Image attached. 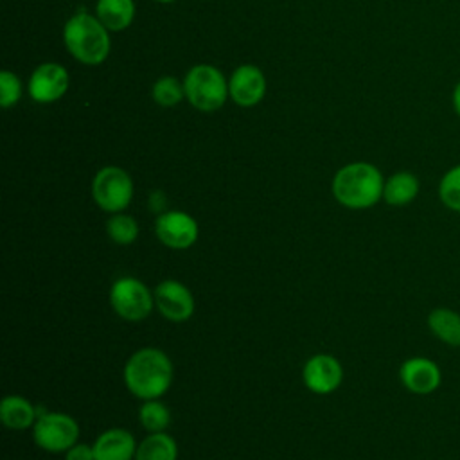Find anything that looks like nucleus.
<instances>
[{"label":"nucleus","instance_id":"f257e3e1","mask_svg":"<svg viewBox=\"0 0 460 460\" xmlns=\"http://www.w3.org/2000/svg\"><path fill=\"white\" fill-rule=\"evenodd\" d=\"M172 361L156 347L135 350L124 365V385L138 399H160L172 385Z\"/></svg>","mask_w":460,"mask_h":460},{"label":"nucleus","instance_id":"f03ea898","mask_svg":"<svg viewBox=\"0 0 460 460\" xmlns=\"http://www.w3.org/2000/svg\"><path fill=\"white\" fill-rule=\"evenodd\" d=\"M385 178L368 162H352L341 167L332 180V194L340 205L361 210L374 207L383 198Z\"/></svg>","mask_w":460,"mask_h":460},{"label":"nucleus","instance_id":"7ed1b4c3","mask_svg":"<svg viewBox=\"0 0 460 460\" xmlns=\"http://www.w3.org/2000/svg\"><path fill=\"white\" fill-rule=\"evenodd\" d=\"M63 40L68 52L84 65H99L110 54L108 29L88 13H77L66 22Z\"/></svg>","mask_w":460,"mask_h":460},{"label":"nucleus","instance_id":"20e7f679","mask_svg":"<svg viewBox=\"0 0 460 460\" xmlns=\"http://www.w3.org/2000/svg\"><path fill=\"white\" fill-rule=\"evenodd\" d=\"M185 97L201 111H214L221 108L230 93L223 72L212 65L192 66L183 81Z\"/></svg>","mask_w":460,"mask_h":460},{"label":"nucleus","instance_id":"39448f33","mask_svg":"<svg viewBox=\"0 0 460 460\" xmlns=\"http://www.w3.org/2000/svg\"><path fill=\"white\" fill-rule=\"evenodd\" d=\"M32 438L38 447L49 453H66L79 438V424L63 411H41L32 426Z\"/></svg>","mask_w":460,"mask_h":460},{"label":"nucleus","instance_id":"423d86ee","mask_svg":"<svg viewBox=\"0 0 460 460\" xmlns=\"http://www.w3.org/2000/svg\"><path fill=\"white\" fill-rule=\"evenodd\" d=\"M111 309L128 322L147 318L155 307V295L135 277H120L110 288Z\"/></svg>","mask_w":460,"mask_h":460},{"label":"nucleus","instance_id":"0eeeda50","mask_svg":"<svg viewBox=\"0 0 460 460\" xmlns=\"http://www.w3.org/2000/svg\"><path fill=\"white\" fill-rule=\"evenodd\" d=\"M92 196L97 207H101L104 212H122L131 203L133 180L124 169L106 165L93 176Z\"/></svg>","mask_w":460,"mask_h":460},{"label":"nucleus","instance_id":"6e6552de","mask_svg":"<svg viewBox=\"0 0 460 460\" xmlns=\"http://www.w3.org/2000/svg\"><path fill=\"white\" fill-rule=\"evenodd\" d=\"M155 234L167 248L187 250L198 241L199 226L196 219L183 210H165L155 219Z\"/></svg>","mask_w":460,"mask_h":460},{"label":"nucleus","instance_id":"1a4fd4ad","mask_svg":"<svg viewBox=\"0 0 460 460\" xmlns=\"http://www.w3.org/2000/svg\"><path fill=\"white\" fill-rule=\"evenodd\" d=\"M155 307L160 314L174 323L189 320L194 313V296L190 289L174 279L162 280L155 291Z\"/></svg>","mask_w":460,"mask_h":460},{"label":"nucleus","instance_id":"9d476101","mask_svg":"<svg viewBox=\"0 0 460 460\" xmlns=\"http://www.w3.org/2000/svg\"><path fill=\"white\" fill-rule=\"evenodd\" d=\"M304 385L318 394L325 395L334 392L343 381L341 363L331 354H314L311 356L302 368Z\"/></svg>","mask_w":460,"mask_h":460},{"label":"nucleus","instance_id":"9b49d317","mask_svg":"<svg viewBox=\"0 0 460 460\" xmlns=\"http://www.w3.org/2000/svg\"><path fill=\"white\" fill-rule=\"evenodd\" d=\"M399 379L408 392L415 395H428L440 386L442 372L433 359L415 356L402 361L399 368Z\"/></svg>","mask_w":460,"mask_h":460},{"label":"nucleus","instance_id":"f8f14e48","mask_svg":"<svg viewBox=\"0 0 460 460\" xmlns=\"http://www.w3.org/2000/svg\"><path fill=\"white\" fill-rule=\"evenodd\" d=\"M68 90V74L58 63L40 65L29 79V93L36 102H54Z\"/></svg>","mask_w":460,"mask_h":460},{"label":"nucleus","instance_id":"ddd939ff","mask_svg":"<svg viewBox=\"0 0 460 460\" xmlns=\"http://www.w3.org/2000/svg\"><path fill=\"white\" fill-rule=\"evenodd\" d=\"M228 90L235 104L250 108L262 101L266 92V79L261 68L253 65H241L234 70L228 81Z\"/></svg>","mask_w":460,"mask_h":460},{"label":"nucleus","instance_id":"4468645a","mask_svg":"<svg viewBox=\"0 0 460 460\" xmlns=\"http://www.w3.org/2000/svg\"><path fill=\"white\" fill-rule=\"evenodd\" d=\"M93 446L95 460H135V437L124 428H110L102 431Z\"/></svg>","mask_w":460,"mask_h":460},{"label":"nucleus","instance_id":"2eb2a0df","mask_svg":"<svg viewBox=\"0 0 460 460\" xmlns=\"http://www.w3.org/2000/svg\"><path fill=\"white\" fill-rule=\"evenodd\" d=\"M40 408L23 395H5L0 402L2 424L14 431H23L34 426Z\"/></svg>","mask_w":460,"mask_h":460},{"label":"nucleus","instance_id":"dca6fc26","mask_svg":"<svg viewBox=\"0 0 460 460\" xmlns=\"http://www.w3.org/2000/svg\"><path fill=\"white\" fill-rule=\"evenodd\" d=\"M428 329L431 334L449 345L460 347V313L451 307H435L428 314Z\"/></svg>","mask_w":460,"mask_h":460},{"label":"nucleus","instance_id":"f3484780","mask_svg":"<svg viewBox=\"0 0 460 460\" xmlns=\"http://www.w3.org/2000/svg\"><path fill=\"white\" fill-rule=\"evenodd\" d=\"M419 178L410 171H397L385 180L383 199L392 207H404L411 203L419 194Z\"/></svg>","mask_w":460,"mask_h":460},{"label":"nucleus","instance_id":"a211bd4d","mask_svg":"<svg viewBox=\"0 0 460 460\" xmlns=\"http://www.w3.org/2000/svg\"><path fill=\"white\" fill-rule=\"evenodd\" d=\"M95 14L108 31H124L135 16L133 0H97Z\"/></svg>","mask_w":460,"mask_h":460},{"label":"nucleus","instance_id":"6ab92c4d","mask_svg":"<svg viewBox=\"0 0 460 460\" xmlns=\"http://www.w3.org/2000/svg\"><path fill=\"white\" fill-rule=\"evenodd\" d=\"M178 446L165 431L149 433L138 446L135 460H176Z\"/></svg>","mask_w":460,"mask_h":460},{"label":"nucleus","instance_id":"aec40b11","mask_svg":"<svg viewBox=\"0 0 460 460\" xmlns=\"http://www.w3.org/2000/svg\"><path fill=\"white\" fill-rule=\"evenodd\" d=\"M138 422L149 433L165 431L171 424V411L160 399H147L138 408Z\"/></svg>","mask_w":460,"mask_h":460},{"label":"nucleus","instance_id":"412c9836","mask_svg":"<svg viewBox=\"0 0 460 460\" xmlns=\"http://www.w3.org/2000/svg\"><path fill=\"white\" fill-rule=\"evenodd\" d=\"M106 234L117 244H131L138 237V223L133 216L117 212L106 221Z\"/></svg>","mask_w":460,"mask_h":460},{"label":"nucleus","instance_id":"4be33fe9","mask_svg":"<svg viewBox=\"0 0 460 460\" xmlns=\"http://www.w3.org/2000/svg\"><path fill=\"white\" fill-rule=\"evenodd\" d=\"M438 198L453 212H460V164L447 169L438 181Z\"/></svg>","mask_w":460,"mask_h":460},{"label":"nucleus","instance_id":"5701e85b","mask_svg":"<svg viewBox=\"0 0 460 460\" xmlns=\"http://www.w3.org/2000/svg\"><path fill=\"white\" fill-rule=\"evenodd\" d=\"M183 95L185 88L176 77L165 75L153 84V99L160 106H176L183 99Z\"/></svg>","mask_w":460,"mask_h":460},{"label":"nucleus","instance_id":"b1692460","mask_svg":"<svg viewBox=\"0 0 460 460\" xmlns=\"http://www.w3.org/2000/svg\"><path fill=\"white\" fill-rule=\"evenodd\" d=\"M20 97H22L20 79L9 70H2L0 72V104L4 108H11L20 101Z\"/></svg>","mask_w":460,"mask_h":460},{"label":"nucleus","instance_id":"393cba45","mask_svg":"<svg viewBox=\"0 0 460 460\" xmlns=\"http://www.w3.org/2000/svg\"><path fill=\"white\" fill-rule=\"evenodd\" d=\"M65 460H95L93 446L77 442L65 453Z\"/></svg>","mask_w":460,"mask_h":460},{"label":"nucleus","instance_id":"a878e982","mask_svg":"<svg viewBox=\"0 0 460 460\" xmlns=\"http://www.w3.org/2000/svg\"><path fill=\"white\" fill-rule=\"evenodd\" d=\"M165 203H167V199H165V196H164L162 190H155V192L151 194V198H149V207H151V210H155V212H158V214L165 212Z\"/></svg>","mask_w":460,"mask_h":460},{"label":"nucleus","instance_id":"bb28decb","mask_svg":"<svg viewBox=\"0 0 460 460\" xmlns=\"http://www.w3.org/2000/svg\"><path fill=\"white\" fill-rule=\"evenodd\" d=\"M451 102H453V108L456 111V115L460 117V81L455 84L453 88V93H451Z\"/></svg>","mask_w":460,"mask_h":460},{"label":"nucleus","instance_id":"cd10ccee","mask_svg":"<svg viewBox=\"0 0 460 460\" xmlns=\"http://www.w3.org/2000/svg\"><path fill=\"white\" fill-rule=\"evenodd\" d=\"M156 2H164V4H167V2H174V0H156Z\"/></svg>","mask_w":460,"mask_h":460}]
</instances>
